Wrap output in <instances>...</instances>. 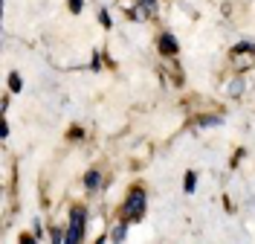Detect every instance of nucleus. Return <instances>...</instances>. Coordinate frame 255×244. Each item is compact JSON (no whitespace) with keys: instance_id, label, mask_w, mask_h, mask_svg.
I'll use <instances>...</instances> for the list:
<instances>
[{"instance_id":"3","label":"nucleus","mask_w":255,"mask_h":244,"mask_svg":"<svg viewBox=\"0 0 255 244\" xmlns=\"http://www.w3.org/2000/svg\"><path fill=\"white\" fill-rule=\"evenodd\" d=\"M159 49H162L165 55H174L177 52V41L171 38V35H162V38H159Z\"/></svg>"},{"instance_id":"4","label":"nucleus","mask_w":255,"mask_h":244,"mask_svg":"<svg viewBox=\"0 0 255 244\" xmlns=\"http://www.w3.org/2000/svg\"><path fill=\"white\" fill-rule=\"evenodd\" d=\"M84 186H87V189H96V186H99V172H87V175H84Z\"/></svg>"},{"instance_id":"5","label":"nucleus","mask_w":255,"mask_h":244,"mask_svg":"<svg viewBox=\"0 0 255 244\" xmlns=\"http://www.w3.org/2000/svg\"><path fill=\"white\" fill-rule=\"evenodd\" d=\"M125 233H128V221H125V224H119V227L113 230V242H122V239H125Z\"/></svg>"},{"instance_id":"1","label":"nucleus","mask_w":255,"mask_h":244,"mask_svg":"<svg viewBox=\"0 0 255 244\" xmlns=\"http://www.w3.org/2000/svg\"><path fill=\"white\" fill-rule=\"evenodd\" d=\"M142 212H145V195L136 189V192H130L128 201H125V221H136Z\"/></svg>"},{"instance_id":"2","label":"nucleus","mask_w":255,"mask_h":244,"mask_svg":"<svg viewBox=\"0 0 255 244\" xmlns=\"http://www.w3.org/2000/svg\"><path fill=\"white\" fill-rule=\"evenodd\" d=\"M81 236H84V210L76 207L73 215H70V233H67V244H76L81 242Z\"/></svg>"},{"instance_id":"8","label":"nucleus","mask_w":255,"mask_h":244,"mask_svg":"<svg viewBox=\"0 0 255 244\" xmlns=\"http://www.w3.org/2000/svg\"><path fill=\"white\" fill-rule=\"evenodd\" d=\"M70 9L73 12H81V0H70Z\"/></svg>"},{"instance_id":"9","label":"nucleus","mask_w":255,"mask_h":244,"mask_svg":"<svg viewBox=\"0 0 255 244\" xmlns=\"http://www.w3.org/2000/svg\"><path fill=\"white\" fill-rule=\"evenodd\" d=\"M139 6H145V9H151V6H154V0H139Z\"/></svg>"},{"instance_id":"7","label":"nucleus","mask_w":255,"mask_h":244,"mask_svg":"<svg viewBox=\"0 0 255 244\" xmlns=\"http://www.w3.org/2000/svg\"><path fill=\"white\" fill-rule=\"evenodd\" d=\"M186 189H189V192L194 189V172H189V178H186Z\"/></svg>"},{"instance_id":"6","label":"nucleus","mask_w":255,"mask_h":244,"mask_svg":"<svg viewBox=\"0 0 255 244\" xmlns=\"http://www.w3.org/2000/svg\"><path fill=\"white\" fill-rule=\"evenodd\" d=\"M9 87H12V90H20V87H23V81H20V76H17V73H12V76H9Z\"/></svg>"}]
</instances>
